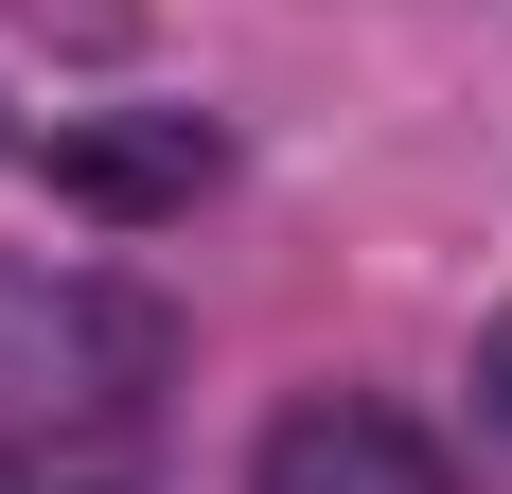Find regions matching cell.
<instances>
[{"instance_id":"obj_1","label":"cell","mask_w":512,"mask_h":494,"mask_svg":"<svg viewBox=\"0 0 512 494\" xmlns=\"http://www.w3.org/2000/svg\"><path fill=\"white\" fill-rule=\"evenodd\" d=\"M159 300L124 283H0V442L18 424H142Z\"/></svg>"},{"instance_id":"obj_3","label":"cell","mask_w":512,"mask_h":494,"mask_svg":"<svg viewBox=\"0 0 512 494\" xmlns=\"http://www.w3.org/2000/svg\"><path fill=\"white\" fill-rule=\"evenodd\" d=\"M212 124L195 106H124V124H53V195L71 212H106V230H159V212H195L212 195Z\"/></svg>"},{"instance_id":"obj_2","label":"cell","mask_w":512,"mask_h":494,"mask_svg":"<svg viewBox=\"0 0 512 494\" xmlns=\"http://www.w3.org/2000/svg\"><path fill=\"white\" fill-rule=\"evenodd\" d=\"M248 494H460V459L424 442L407 406H354V389H318V406H283V424H265Z\"/></svg>"},{"instance_id":"obj_5","label":"cell","mask_w":512,"mask_h":494,"mask_svg":"<svg viewBox=\"0 0 512 494\" xmlns=\"http://www.w3.org/2000/svg\"><path fill=\"white\" fill-rule=\"evenodd\" d=\"M477 406H495V424H512V318H495V336H477Z\"/></svg>"},{"instance_id":"obj_4","label":"cell","mask_w":512,"mask_h":494,"mask_svg":"<svg viewBox=\"0 0 512 494\" xmlns=\"http://www.w3.org/2000/svg\"><path fill=\"white\" fill-rule=\"evenodd\" d=\"M0 494H142V424H18Z\"/></svg>"}]
</instances>
